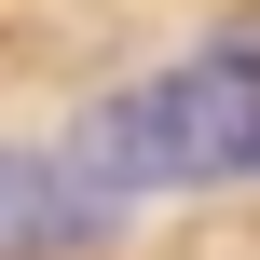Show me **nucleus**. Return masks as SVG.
Returning <instances> with one entry per match:
<instances>
[{
	"instance_id": "1",
	"label": "nucleus",
	"mask_w": 260,
	"mask_h": 260,
	"mask_svg": "<svg viewBox=\"0 0 260 260\" xmlns=\"http://www.w3.org/2000/svg\"><path fill=\"white\" fill-rule=\"evenodd\" d=\"M69 165L96 192H247L260 178V41H206L151 82H110L69 123Z\"/></svg>"
},
{
	"instance_id": "2",
	"label": "nucleus",
	"mask_w": 260,
	"mask_h": 260,
	"mask_svg": "<svg viewBox=\"0 0 260 260\" xmlns=\"http://www.w3.org/2000/svg\"><path fill=\"white\" fill-rule=\"evenodd\" d=\"M110 233H123V192H96L69 151L0 137V260H96Z\"/></svg>"
}]
</instances>
